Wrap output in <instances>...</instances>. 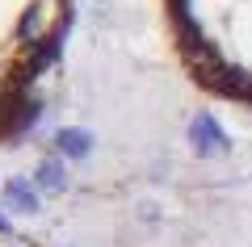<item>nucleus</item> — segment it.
<instances>
[{"mask_svg":"<svg viewBox=\"0 0 252 247\" xmlns=\"http://www.w3.org/2000/svg\"><path fill=\"white\" fill-rule=\"evenodd\" d=\"M181 55L215 92L252 101V0H168Z\"/></svg>","mask_w":252,"mask_h":247,"instance_id":"obj_1","label":"nucleus"},{"mask_svg":"<svg viewBox=\"0 0 252 247\" xmlns=\"http://www.w3.org/2000/svg\"><path fill=\"white\" fill-rule=\"evenodd\" d=\"M67 29V0H0V138L21 130Z\"/></svg>","mask_w":252,"mask_h":247,"instance_id":"obj_2","label":"nucleus"}]
</instances>
